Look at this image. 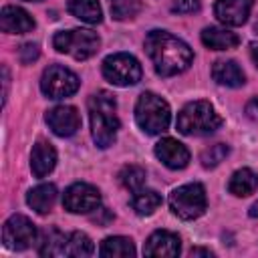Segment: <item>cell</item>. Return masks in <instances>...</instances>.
I'll use <instances>...</instances> for the list:
<instances>
[{"label":"cell","instance_id":"6da1fadb","mask_svg":"<svg viewBox=\"0 0 258 258\" xmlns=\"http://www.w3.org/2000/svg\"><path fill=\"white\" fill-rule=\"evenodd\" d=\"M145 50H147V56L151 58L155 73L161 77L179 75L194 60L191 48L181 38L165 30H151L145 36Z\"/></svg>","mask_w":258,"mask_h":258},{"label":"cell","instance_id":"7a4b0ae2","mask_svg":"<svg viewBox=\"0 0 258 258\" xmlns=\"http://www.w3.org/2000/svg\"><path fill=\"white\" fill-rule=\"evenodd\" d=\"M89 119H91V133L93 141L107 149L115 143L117 131H119V117H117V101L115 95L109 91H99L91 95L89 99Z\"/></svg>","mask_w":258,"mask_h":258},{"label":"cell","instance_id":"3957f363","mask_svg":"<svg viewBox=\"0 0 258 258\" xmlns=\"http://www.w3.org/2000/svg\"><path fill=\"white\" fill-rule=\"evenodd\" d=\"M222 117L208 101L187 103L175 119V127L181 135H210L220 129Z\"/></svg>","mask_w":258,"mask_h":258},{"label":"cell","instance_id":"277c9868","mask_svg":"<svg viewBox=\"0 0 258 258\" xmlns=\"http://www.w3.org/2000/svg\"><path fill=\"white\" fill-rule=\"evenodd\" d=\"M135 121L149 135L163 133L171 121V111L167 101H163L155 93H141L135 103Z\"/></svg>","mask_w":258,"mask_h":258},{"label":"cell","instance_id":"5b68a950","mask_svg":"<svg viewBox=\"0 0 258 258\" xmlns=\"http://www.w3.org/2000/svg\"><path fill=\"white\" fill-rule=\"evenodd\" d=\"M52 46L62 52L71 54L77 60H87L93 54H97L101 46V38L97 32L87 28H73V30H60L52 36Z\"/></svg>","mask_w":258,"mask_h":258},{"label":"cell","instance_id":"8992f818","mask_svg":"<svg viewBox=\"0 0 258 258\" xmlns=\"http://www.w3.org/2000/svg\"><path fill=\"white\" fill-rule=\"evenodd\" d=\"M169 210L179 220H196L206 212L208 200L202 183H183L169 194Z\"/></svg>","mask_w":258,"mask_h":258},{"label":"cell","instance_id":"52a82bcc","mask_svg":"<svg viewBox=\"0 0 258 258\" xmlns=\"http://www.w3.org/2000/svg\"><path fill=\"white\" fill-rule=\"evenodd\" d=\"M103 77L117 87H131L141 81V64L129 52H115L103 60Z\"/></svg>","mask_w":258,"mask_h":258},{"label":"cell","instance_id":"ba28073f","mask_svg":"<svg viewBox=\"0 0 258 258\" xmlns=\"http://www.w3.org/2000/svg\"><path fill=\"white\" fill-rule=\"evenodd\" d=\"M79 85H81L79 77L62 64H50L48 69H44L42 79H40V91L48 99L71 97L79 91Z\"/></svg>","mask_w":258,"mask_h":258},{"label":"cell","instance_id":"9c48e42d","mask_svg":"<svg viewBox=\"0 0 258 258\" xmlns=\"http://www.w3.org/2000/svg\"><path fill=\"white\" fill-rule=\"evenodd\" d=\"M2 240L10 250H26L36 242V228L26 216L14 214L2 226Z\"/></svg>","mask_w":258,"mask_h":258},{"label":"cell","instance_id":"30bf717a","mask_svg":"<svg viewBox=\"0 0 258 258\" xmlns=\"http://www.w3.org/2000/svg\"><path fill=\"white\" fill-rule=\"evenodd\" d=\"M62 206L71 214H91L101 206V194L91 183H73L62 194Z\"/></svg>","mask_w":258,"mask_h":258},{"label":"cell","instance_id":"8fae6325","mask_svg":"<svg viewBox=\"0 0 258 258\" xmlns=\"http://www.w3.org/2000/svg\"><path fill=\"white\" fill-rule=\"evenodd\" d=\"M44 121L52 129V133L58 137H71L81 129V115L71 105L52 107L50 111H46Z\"/></svg>","mask_w":258,"mask_h":258},{"label":"cell","instance_id":"7c38bea8","mask_svg":"<svg viewBox=\"0 0 258 258\" xmlns=\"http://www.w3.org/2000/svg\"><path fill=\"white\" fill-rule=\"evenodd\" d=\"M254 0H216L214 14L226 26H242L252 10Z\"/></svg>","mask_w":258,"mask_h":258},{"label":"cell","instance_id":"4fadbf2b","mask_svg":"<svg viewBox=\"0 0 258 258\" xmlns=\"http://www.w3.org/2000/svg\"><path fill=\"white\" fill-rule=\"evenodd\" d=\"M155 155L169 169H183L189 163L187 147L183 143L171 139V137H163L161 141L155 143Z\"/></svg>","mask_w":258,"mask_h":258},{"label":"cell","instance_id":"5bb4252c","mask_svg":"<svg viewBox=\"0 0 258 258\" xmlns=\"http://www.w3.org/2000/svg\"><path fill=\"white\" fill-rule=\"evenodd\" d=\"M179 250H181V244H179L177 234L167 232V230L153 232L143 246L145 256H169L171 258V256H177Z\"/></svg>","mask_w":258,"mask_h":258},{"label":"cell","instance_id":"9a60e30c","mask_svg":"<svg viewBox=\"0 0 258 258\" xmlns=\"http://www.w3.org/2000/svg\"><path fill=\"white\" fill-rule=\"evenodd\" d=\"M0 26L8 34H24L34 28V18L20 6H4L0 14Z\"/></svg>","mask_w":258,"mask_h":258},{"label":"cell","instance_id":"2e32d148","mask_svg":"<svg viewBox=\"0 0 258 258\" xmlns=\"http://www.w3.org/2000/svg\"><path fill=\"white\" fill-rule=\"evenodd\" d=\"M56 165V151L48 141H38L30 153V169L34 177H46Z\"/></svg>","mask_w":258,"mask_h":258},{"label":"cell","instance_id":"e0dca14e","mask_svg":"<svg viewBox=\"0 0 258 258\" xmlns=\"http://www.w3.org/2000/svg\"><path fill=\"white\" fill-rule=\"evenodd\" d=\"M202 42L212 50H230V48H236L240 44V38L232 30L208 26L202 30Z\"/></svg>","mask_w":258,"mask_h":258},{"label":"cell","instance_id":"ac0fdd59","mask_svg":"<svg viewBox=\"0 0 258 258\" xmlns=\"http://www.w3.org/2000/svg\"><path fill=\"white\" fill-rule=\"evenodd\" d=\"M212 77H214V81L218 85L232 87V89L242 87L244 85V79H246L236 60H218V62H214Z\"/></svg>","mask_w":258,"mask_h":258},{"label":"cell","instance_id":"d6986e66","mask_svg":"<svg viewBox=\"0 0 258 258\" xmlns=\"http://www.w3.org/2000/svg\"><path fill=\"white\" fill-rule=\"evenodd\" d=\"M56 202V187L52 183H40L26 194V204L36 214H48Z\"/></svg>","mask_w":258,"mask_h":258},{"label":"cell","instance_id":"ffe728a7","mask_svg":"<svg viewBox=\"0 0 258 258\" xmlns=\"http://www.w3.org/2000/svg\"><path fill=\"white\" fill-rule=\"evenodd\" d=\"M67 240L69 236H64L58 228H46L40 234L38 254L40 256H62L67 254Z\"/></svg>","mask_w":258,"mask_h":258},{"label":"cell","instance_id":"44dd1931","mask_svg":"<svg viewBox=\"0 0 258 258\" xmlns=\"http://www.w3.org/2000/svg\"><path fill=\"white\" fill-rule=\"evenodd\" d=\"M69 12L87 24H99L103 20V10L99 0H69L67 2Z\"/></svg>","mask_w":258,"mask_h":258},{"label":"cell","instance_id":"7402d4cb","mask_svg":"<svg viewBox=\"0 0 258 258\" xmlns=\"http://www.w3.org/2000/svg\"><path fill=\"white\" fill-rule=\"evenodd\" d=\"M256 187H258V175L248 167H242V169L234 171L230 181H228L230 194H234L238 198H246V196L254 194Z\"/></svg>","mask_w":258,"mask_h":258},{"label":"cell","instance_id":"603a6c76","mask_svg":"<svg viewBox=\"0 0 258 258\" xmlns=\"http://www.w3.org/2000/svg\"><path fill=\"white\" fill-rule=\"evenodd\" d=\"M99 254L105 258H131V256H135V246H133L131 238L109 236L101 242Z\"/></svg>","mask_w":258,"mask_h":258},{"label":"cell","instance_id":"cb8c5ba5","mask_svg":"<svg viewBox=\"0 0 258 258\" xmlns=\"http://www.w3.org/2000/svg\"><path fill=\"white\" fill-rule=\"evenodd\" d=\"M161 196L155 191V189H139V191H133V198H131V208L135 210L137 216H151L159 206H161Z\"/></svg>","mask_w":258,"mask_h":258},{"label":"cell","instance_id":"d4e9b609","mask_svg":"<svg viewBox=\"0 0 258 258\" xmlns=\"http://www.w3.org/2000/svg\"><path fill=\"white\" fill-rule=\"evenodd\" d=\"M145 179H147V173L143 167L139 165H125L121 171H119V181L129 189V191H139L143 185H145Z\"/></svg>","mask_w":258,"mask_h":258},{"label":"cell","instance_id":"484cf974","mask_svg":"<svg viewBox=\"0 0 258 258\" xmlns=\"http://www.w3.org/2000/svg\"><path fill=\"white\" fill-rule=\"evenodd\" d=\"M93 250H95V246L85 232H73L67 240V254L69 256L83 258V256H91Z\"/></svg>","mask_w":258,"mask_h":258},{"label":"cell","instance_id":"4316f807","mask_svg":"<svg viewBox=\"0 0 258 258\" xmlns=\"http://www.w3.org/2000/svg\"><path fill=\"white\" fill-rule=\"evenodd\" d=\"M109 8L115 20H129L141 12V0H109Z\"/></svg>","mask_w":258,"mask_h":258},{"label":"cell","instance_id":"83f0119b","mask_svg":"<svg viewBox=\"0 0 258 258\" xmlns=\"http://www.w3.org/2000/svg\"><path fill=\"white\" fill-rule=\"evenodd\" d=\"M230 153V147L228 145H224V143H214V145H210V147H206L204 151H202V165L206 167V169H212V167H216V165H220L224 159H226V155Z\"/></svg>","mask_w":258,"mask_h":258},{"label":"cell","instance_id":"f1b7e54d","mask_svg":"<svg viewBox=\"0 0 258 258\" xmlns=\"http://www.w3.org/2000/svg\"><path fill=\"white\" fill-rule=\"evenodd\" d=\"M18 54H20V62H22V64H30V62H34V60L40 56V48H38V44H34V42H24V44L20 46Z\"/></svg>","mask_w":258,"mask_h":258},{"label":"cell","instance_id":"f546056e","mask_svg":"<svg viewBox=\"0 0 258 258\" xmlns=\"http://www.w3.org/2000/svg\"><path fill=\"white\" fill-rule=\"evenodd\" d=\"M171 10L177 14H194L200 10V0H171Z\"/></svg>","mask_w":258,"mask_h":258},{"label":"cell","instance_id":"4dcf8cb0","mask_svg":"<svg viewBox=\"0 0 258 258\" xmlns=\"http://www.w3.org/2000/svg\"><path fill=\"white\" fill-rule=\"evenodd\" d=\"M91 220H93L95 224H99V226H107V224L113 220V214H111L107 208H101V206H99V208L95 210V214L91 216Z\"/></svg>","mask_w":258,"mask_h":258},{"label":"cell","instance_id":"1f68e13d","mask_svg":"<svg viewBox=\"0 0 258 258\" xmlns=\"http://www.w3.org/2000/svg\"><path fill=\"white\" fill-rule=\"evenodd\" d=\"M246 115H248L250 119L258 121V95H256V97H252V99L246 103Z\"/></svg>","mask_w":258,"mask_h":258},{"label":"cell","instance_id":"d6a6232c","mask_svg":"<svg viewBox=\"0 0 258 258\" xmlns=\"http://www.w3.org/2000/svg\"><path fill=\"white\" fill-rule=\"evenodd\" d=\"M189 254L191 256H212V252L210 250H204V248H191Z\"/></svg>","mask_w":258,"mask_h":258},{"label":"cell","instance_id":"836d02e7","mask_svg":"<svg viewBox=\"0 0 258 258\" xmlns=\"http://www.w3.org/2000/svg\"><path fill=\"white\" fill-rule=\"evenodd\" d=\"M2 75H4V101H6L8 97V69L6 67H2Z\"/></svg>","mask_w":258,"mask_h":258},{"label":"cell","instance_id":"e575fe53","mask_svg":"<svg viewBox=\"0 0 258 258\" xmlns=\"http://www.w3.org/2000/svg\"><path fill=\"white\" fill-rule=\"evenodd\" d=\"M250 54H252V60H254V64L258 67V44H252V50H250Z\"/></svg>","mask_w":258,"mask_h":258},{"label":"cell","instance_id":"d590c367","mask_svg":"<svg viewBox=\"0 0 258 258\" xmlns=\"http://www.w3.org/2000/svg\"><path fill=\"white\" fill-rule=\"evenodd\" d=\"M248 214H250V218H258V202L250 208V212H248Z\"/></svg>","mask_w":258,"mask_h":258},{"label":"cell","instance_id":"8d00e7d4","mask_svg":"<svg viewBox=\"0 0 258 258\" xmlns=\"http://www.w3.org/2000/svg\"><path fill=\"white\" fill-rule=\"evenodd\" d=\"M254 30H256V34H258V22H256V24H254Z\"/></svg>","mask_w":258,"mask_h":258},{"label":"cell","instance_id":"74e56055","mask_svg":"<svg viewBox=\"0 0 258 258\" xmlns=\"http://www.w3.org/2000/svg\"><path fill=\"white\" fill-rule=\"evenodd\" d=\"M26 2H42V0H26Z\"/></svg>","mask_w":258,"mask_h":258}]
</instances>
